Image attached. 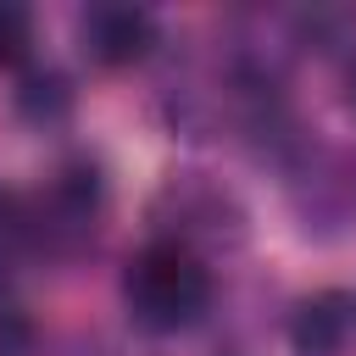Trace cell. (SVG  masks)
I'll return each instance as SVG.
<instances>
[{
  "mask_svg": "<svg viewBox=\"0 0 356 356\" xmlns=\"http://www.w3.org/2000/svg\"><path fill=\"white\" fill-rule=\"evenodd\" d=\"M211 295H217L211 261L195 245L167 239V234H150L122 267V306H128L134 328H145V334L195 328L211 312Z\"/></svg>",
  "mask_w": 356,
  "mask_h": 356,
  "instance_id": "obj_1",
  "label": "cell"
},
{
  "mask_svg": "<svg viewBox=\"0 0 356 356\" xmlns=\"http://www.w3.org/2000/svg\"><path fill=\"white\" fill-rule=\"evenodd\" d=\"M28 222H33V256L72 261L95 245L106 222V178L95 161H67L56 167L33 195H28Z\"/></svg>",
  "mask_w": 356,
  "mask_h": 356,
  "instance_id": "obj_2",
  "label": "cell"
},
{
  "mask_svg": "<svg viewBox=\"0 0 356 356\" xmlns=\"http://www.w3.org/2000/svg\"><path fill=\"white\" fill-rule=\"evenodd\" d=\"M156 217H161V234H167V239H184V245H195L200 256H206L211 239L228 245V239H239V228H245V211L234 206V195H228L222 184L200 178V172H172V178L161 184Z\"/></svg>",
  "mask_w": 356,
  "mask_h": 356,
  "instance_id": "obj_3",
  "label": "cell"
},
{
  "mask_svg": "<svg viewBox=\"0 0 356 356\" xmlns=\"http://www.w3.org/2000/svg\"><path fill=\"white\" fill-rule=\"evenodd\" d=\"M289 350L295 356H356V289H312L289 312Z\"/></svg>",
  "mask_w": 356,
  "mask_h": 356,
  "instance_id": "obj_4",
  "label": "cell"
},
{
  "mask_svg": "<svg viewBox=\"0 0 356 356\" xmlns=\"http://www.w3.org/2000/svg\"><path fill=\"white\" fill-rule=\"evenodd\" d=\"M78 39H83L89 61H100V67H134L156 44V17L145 6H89L78 17Z\"/></svg>",
  "mask_w": 356,
  "mask_h": 356,
  "instance_id": "obj_5",
  "label": "cell"
},
{
  "mask_svg": "<svg viewBox=\"0 0 356 356\" xmlns=\"http://www.w3.org/2000/svg\"><path fill=\"white\" fill-rule=\"evenodd\" d=\"M33 256V222H28V195L0 184V295L17 284L22 261Z\"/></svg>",
  "mask_w": 356,
  "mask_h": 356,
  "instance_id": "obj_6",
  "label": "cell"
},
{
  "mask_svg": "<svg viewBox=\"0 0 356 356\" xmlns=\"http://www.w3.org/2000/svg\"><path fill=\"white\" fill-rule=\"evenodd\" d=\"M28 50H33V17H28L22 6L0 0V67L28 61Z\"/></svg>",
  "mask_w": 356,
  "mask_h": 356,
  "instance_id": "obj_7",
  "label": "cell"
},
{
  "mask_svg": "<svg viewBox=\"0 0 356 356\" xmlns=\"http://www.w3.org/2000/svg\"><path fill=\"white\" fill-rule=\"evenodd\" d=\"M0 356H33V328L11 306H0Z\"/></svg>",
  "mask_w": 356,
  "mask_h": 356,
  "instance_id": "obj_8",
  "label": "cell"
}]
</instances>
